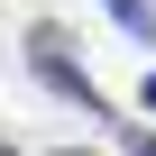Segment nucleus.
Here are the masks:
<instances>
[{"label":"nucleus","instance_id":"f257e3e1","mask_svg":"<svg viewBox=\"0 0 156 156\" xmlns=\"http://www.w3.org/2000/svg\"><path fill=\"white\" fill-rule=\"evenodd\" d=\"M37 73H46V83H55V92H73V101H83V119H101V92H92V83H83V73H73V64L55 55V37H37Z\"/></svg>","mask_w":156,"mask_h":156},{"label":"nucleus","instance_id":"f03ea898","mask_svg":"<svg viewBox=\"0 0 156 156\" xmlns=\"http://www.w3.org/2000/svg\"><path fill=\"white\" fill-rule=\"evenodd\" d=\"M110 9H119V28H138V37H156V9H147V0H110Z\"/></svg>","mask_w":156,"mask_h":156},{"label":"nucleus","instance_id":"7ed1b4c3","mask_svg":"<svg viewBox=\"0 0 156 156\" xmlns=\"http://www.w3.org/2000/svg\"><path fill=\"white\" fill-rule=\"evenodd\" d=\"M147 110H156V73H147Z\"/></svg>","mask_w":156,"mask_h":156},{"label":"nucleus","instance_id":"20e7f679","mask_svg":"<svg viewBox=\"0 0 156 156\" xmlns=\"http://www.w3.org/2000/svg\"><path fill=\"white\" fill-rule=\"evenodd\" d=\"M0 156H9V147H0Z\"/></svg>","mask_w":156,"mask_h":156}]
</instances>
